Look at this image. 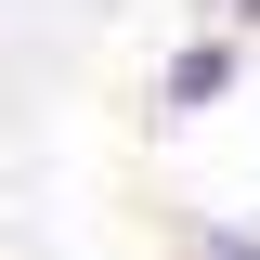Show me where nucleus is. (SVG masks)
<instances>
[{
  "instance_id": "obj_1",
  "label": "nucleus",
  "mask_w": 260,
  "mask_h": 260,
  "mask_svg": "<svg viewBox=\"0 0 260 260\" xmlns=\"http://www.w3.org/2000/svg\"><path fill=\"white\" fill-rule=\"evenodd\" d=\"M234 78H247V39H182V52L156 65V117L169 130H182V117H221Z\"/></svg>"
},
{
  "instance_id": "obj_2",
  "label": "nucleus",
  "mask_w": 260,
  "mask_h": 260,
  "mask_svg": "<svg viewBox=\"0 0 260 260\" xmlns=\"http://www.w3.org/2000/svg\"><path fill=\"white\" fill-rule=\"evenodd\" d=\"M182 260H260V234H247V221H195V234H182Z\"/></svg>"
},
{
  "instance_id": "obj_3",
  "label": "nucleus",
  "mask_w": 260,
  "mask_h": 260,
  "mask_svg": "<svg viewBox=\"0 0 260 260\" xmlns=\"http://www.w3.org/2000/svg\"><path fill=\"white\" fill-rule=\"evenodd\" d=\"M221 13H234V26H247V39H260V0H221Z\"/></svg>"
}]
</instances>
